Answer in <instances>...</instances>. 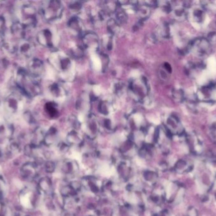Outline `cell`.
<instances>
[{
    "instance_id": "28",
    "label": "cell",
    "mask_w": 216,
    "mask_h": 216,
    "mask_svg": "<svg viewBox=\"0 0 216 216\" xmlns=\"http://www.w3.org/2000/svg\"><path fill=\"white\" fill-rule=\"evenodd\" d=\"M164 69L168 72V73H171L172 72V69L171 65L168 63H165L164 65Z\"/></svg>"
},
{
    "instance_id": "1",
    "label": "cell",
    "mask_w": 216,
    "mask_h": 216,
    "mask_svg": "<svg viewBox=\"0 0 216 216\" xmlns=\"http://www.w3.org/2000/svg\"><path fill=\"white\" fill-rule=\"evenodd\" d=\"M130 89L134 97L139 100L143 101L148 96L149 88L146 79L142 77L131 81L130 85Z\"/></svg>"
},
{
    "instance_id": "12",
    "label": "cell",
    "mask_w": 216,
    "mask_h": 216,
    "mask_svg": "<svg viewBox=\"0 0 216 216\" xmlns=\"http://www.w3.org/2000/svg\"><path fill=\"white\" fill-rule=\"evenodd\" d=\"M107 29L110 33L112 35H116L118 34L120 31V27L119 22L114 19H110L107 22Z\"/></svg>"
},
{
    "instance_id": "23",
    "label": "cell",
    "mask_w": 216,
    "mask_h": 216,
    "mask_svg": "<svg viewBox=\"0 0 216 216\" xmlns=\"http://www.w3.org/2000/svg\"><path fill=\"white\" fill-rule=\"evenodd\" d=\"M125 88V85L122 83H118L116 86H115V91L117 94L120 95V94H123V91H124ZM124 92V91H123Z\"/></svg>"
},
{
    "instance_id": "17",
    "label": "cell",
    "mask_w": 216,
    "mask_h": 216,
    "mask_svg": "<svg viewBox=\"0 0 216 216\" xmlns=\"http://www.w3.org/2000/svg\"><path fill=\"white\" fill-rule=\"evenodd\" d=\"M72 55L75 57H81L84 55V50L83 48L80 46H75L72 48Z\"/></svg>"
},
{
    "instance_id": "24",
    "label": "cell",
    "mask_w": 216,
    "mask_h": 216,
    "mask_svg": "<svg viewBox=\"0 0 216 216\" xmlns=\"http://www.w3.org/2000/svg\"><path fill=\"white\" fill-rule=\"evenodd\" d=\"M55 168V166L52 162L48 161L45 164V169L48 172H52L54 171Z\"/></svg>"
},
{
    "instance_id": "18",
    "label": "cell",
    "mask_w": 216,
    "mask_h": 216,
    "mask_svg": "<svg viewBox=\"0 0 216 216\" xmlns=\"http://www.w3.org/2000/svg\"><path fill=\"white\" fill-rule=\"evenodd\" d=\"M193 17L196 21L201 22L204 19V12L200 9L195 10L193 12Z\"/></svg>"
},
{
    "instance_id": "16",
    "label": "cell",
    "mask_w": 216,
    "mask_h": 216,
    "mask_svg": "<svg viewBox=\"0 0 216 216\" xmlns=\"http://www.w3.org/2000/svg\"><path fill=\"white\" fill-rule=\"evenodd\" d=\"M39 186L41 190L44 192L48 191L49 188H50L49 179L47 178H43L42 179H40V181H39Z\"/></svg>"
},
{
    "instance_id": "5",
    "label": "cell",
    "mask_w": 216,
    "mask_h": 216,
    "mask_svg": "<svg viewBox=\"0 0 216 216\" xmlns=\"http://www.w3.org/2000/svg\"><path fill=\"white\" fill-rule=\"evenodd\" d=\"M37 165L34 162H28L25 163L20 168L22 177L26 180L33 179L37 173Z\"/></svg>"
},
{
    "instance_id": "19",
    "label": "cell",
    "mask_w": 216,
    "mask_h": 216,
    "mask_svg": "<svg viewBox=\"0 0 216 216\" xmlns=\"http://www.w3.org/2000/svg\"><path fill=\"white\" fill-rule=\"evenodd\" d=\"M113 39L111 36L105 37L103 39V43L107 50H111L113 48Z\"/></svg>"
},
{
    "instance_id": "27",
    "label": "cell",
    "mask_w": 216,
    "mask_h": 216,
    "mask_svg": "<svg viewBox=\"0 0 216 216\" xmlns=\"http://www.w3.org/2000/svg\"><path fill=\"white\" fill-rule=\"evenodd\" d=\"M185 166H186V162H185L184 161V160H180L179 162H178V164H177V167H178V168H179V169H183L184 167H185Z\"/></svg>"
},
{
    "instance_id": "4",
    "label": "cell",
    "mask_w": 216,
    "mask_h": 216,
    "mask_svg": "<svg viewBox=\"0 0 216 216\" xmlns=\"http://www.w3.org/2000/svg\"><path fill=\"white\" fill-rule=\"evenodd\" d=\"M82 40L83 44L87 49L93 51H96L99 49V37L96 34L88 32L84 35Z\"/></svg>"
},
{
    "instance_id": "8",
    "label": "cell",
    "mask_w": 216,
    "mask_h": 216,
    "mask_svg": "<svg viewBox=\"0 0 216 216\" xmlns=\"http://www.w3.org/2000/svg\"><path fill=\"white\" fill-rule=\"evenodd\" d=\"M180 123L179 119L174 115L169 117L166 120V127L168 131L171 133L174 131H178L180 129Z\"/></svg>"
},
{
    "instance_id": "6",
    "label": "cell",
    "mask_w": 216,
    "mask_h": 216,
    "mask_svg": "<svg viewBox=\"0 0 216 216\" xmlns=\"http://www.w3.org/2000/svg\"><path fill=\"white\" fill-rule=\"evenodd\" d=\"M135 9L137 14L142 20L147 19L151 13V6L147 2H137Z\"/></svg>"
},
{
    "instance_id": "11",
    "label": "cell",
    "mask_w": 216,
    "mask_h": 216,
    "mask_svg": "<svg viewBox=\"0 0 216 216\" xmlns=\"http://www.w3.org/2000/svg\"><path fill=\"white\" fill-rule=\"evenodd\" d=\"M98 109L101 114L104 115H107L111 111L112 105L109 101L102 100L99 103Z\"/></svg>"
},
{
    "instance_id": "25",
    "label": "cell",
    "mask_w": 216,
    "mask_h": 216,
    "mask_svg": "<svg viewBox=\"0 0 216 216\" xmlns=\"http://www.w3.org/2000/svg\"><path fill=\"white\" fill-rule=\"evenodd\" d=\"M104 126L107 129H113V124L112 121L110 119H106L104 120Z\"/></svg>"
},
{
    "instance_id": "26",
    "label": "cell",
    "mask_w": 216,
    "mask_h": 216,
    "mask_svg": "<svg viewBox=\"0 0 216 216\" xmlns=\"http://www.w3.org/2000/svg\"><path fill=\"white\" fill-rule=\"evenodd\" d=\"M81 6H82V5H81L79 2H74L70 6V8L72 10H80L81 8Z\"/></svg>"
},
{
    "instance_id": "3",
    "label": "cell",
    "mask_w": 216,
    "mask_h": 216,
    "mask_svg": "<svg viewBox=\"0 0 216 216\" xmlns=\"http://www.w3.org/2000/svg\"><path fill=\"white\" fill-rule=\"evenodd\" d=\"M192 48H193L195 53L200 56L207 55L211 51V46L208 40L201 38L194 41L191 45Z\"/></svg>"
},
{
    "instance_id": "14",
    "label": "cell",
    "mask_w": 216,
    "mask_h": 216,
    "mask_svg": "<svg viewBox=\"0 0 216 216\" xmlns=\"http://www.w3.org/2000/svg\"><path fill=\"white\" fill-rule=\"evenodd\" d=\"M77 108L80 110L87 109L89 106V102L84 97L82 98H80L77 101Z\"/></svg>"
},
{
    "instance_id": "13",
    "label": "cell",
    "mask_w": 216,
    "mask_h": 216,
    "mask_svg": "<svg viewBox=\"0 0 216 216\" xmlns=\"http://www.w3.org/2000/svg\"><path fill=\"white\" fill-rule=\"evenodd\" d=\"M119 3L116 2H103L102 10L107 12L108 14L110 13H114L118 10Z\"/></svg>"
},
{
    "instance_id": "9",
    "label": "cell",
    "mask_w": 216,
    "mask_h": 216,
    "mask_svg": "<svg viewBox=\"0 0 216 216\" xmlns=\"http://www.w3.org/2000/svg\"><path fill=\"white\" fill-rule=\"evenodd\" d=\"M69 27L71 31L75 34H80L84 29V25L81 20L76 17H73L69 22Z\"/></svg>"
},
{
    "instance_id": "21",
    "label": "cell",
    "mask_w": 216,
    "mask_h": 216,
    "mask_svg": "<svg viewBox=\"0 0 216 216\" xmlns=\"http://www.w3.org/2000/svg\"><path fill=\"white\" fill-rule=\"evenodd\" d=\"M51 91H52L54 95L57 97H58L59 96H61L63 93L62 88L57 84H55L52 86Z\"/></svg>"
},
{
    "instance_id": "2",
    "label": "cell",
    "mask_w": 216,
    "mask_h": 216,
    "mask_svg": "<svg viewBox=\"0 0 216 216\" xmlns=\"http://www.w3.org/2000/svg\"><path fill=\"white\" fill-rule=\"evenodd\" d=\"M63 10V6L60 2H51L45 8V16L49 20H58L62 15Z\"/></svg>"
},
{
    "instance_id": "20",
    "label": "cell",
    "mask_w": 216,
    "mask_h": 216,
    "mask_svg": "<svg viewBox=\"0 0 216 216\" xmlns=\"http://www.w3.org/2000/svg\"><path fill=\"white\" fill-rule=\"evenodd\" d=\"M172 97L177 101H181L183 98V93L180 89H175L172 91Z\"/></svg>"
},
{
    "instance_id": "15",
    "label": "cell",
    "mask_w": 216,
    "mask_h": 216,
    "mask_svg": "<svg viewBox=\"0 0 216 216\" xmlns=\"http://www.w3.org/2000/svg\"><path fill=\"white\" fill-rule=\"evenodd\" d=\"M116 18L118 20L117 21L119 23H122V24L127 22V21L128 20L127 14L123 10H120V11H118L117 14H116Z\"/></svg>"
},
{
    "instance_id": "22",
    "label": "cell",
    "mask_w": 216,
    "mask_h": 216,
    "mask_svg": "<svg viewBox=\"0 0 216 216\" xmlns=\"http://www.w3.org/2000/svg\"><path fill=\"white\" fill-rule=\"evenodd\" d=\"M49 114L51 117H55L58 114V110L52 104L49 103L47 106Z\"/></svg>"
},
{
    "instance_id": "7",
    "label": "cell",
    "mask_w": 216,
    "mask_h": 216,
    "mask_svg": "<svg viewBox=\"0 0 216 216\" xmlns=\"http://www.w3.org/2000/svg\"><path fill=\"white\" fill-rule=\"evenodd\" d=\"M58 62L56 63L57 68L62 72L68 71L71 67L72 63L69 57L64 55H58Z\"/></svg>"
},
{
    "instance_id": "10",
    "label": "cell",
    "mask_w": 216,
    "mask_h": 216,
    "mask_svg": "<svg viewBox=\"0 0 216 216\" xmlns=\"http://www.w3.org/2000/svg\"><path fill=\"white\" fill-rule=\"evenodd\" d=\"M87 130L91 134H96L98 131V123L95 115H90L89 116L87 121Z\"/></svg>"
}]
</instances>
